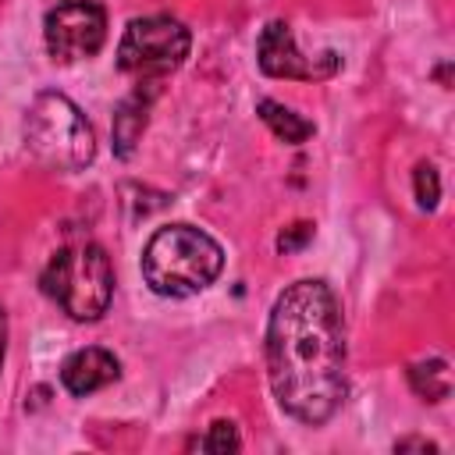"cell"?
Listing matches in <instances>:
<instances>
[{"label":"cell","instance_id":"1","mask_svg":"<svg viewBox=\"0 0 455 455\" xmlns=\"http://www.w3.org/2000/svg\"><path fill=\"white\" fill-rule=\"evenodd\" d=\"M267 377L277 405L306 423H327L345 402V323L327 281L288 284L267 320Z\"/></svg>","mask_w":455,"mask_h":455},{"label":"cell","instance_id":"2","mask_svg":"<svg viewBox=\"0 0 455 455\" xmlns=\"http://www.w3.org/2000/svg\"><path fill=\"white\" fill-rule=\"evenodd\" d=\"M224 270V249L196 224H167L142 249V277L156 295L188 299L206 291Z\"/></svg>","mask_w":455,"mask_h":455},{"label":"cell","instance_id":"3","mask_svg":"<svg viewBox=\"0 0 455 455\" xmlns=\"http://www.w3.org/2000/svg\"><path fill=\"white\" fill-rule=\"evenodd\" d=\"M21 142L28 156L50 171L71 174L96 156V135L85 114L64 92H39L21 121Z\"/></svg>","mask_w":455,"mask_h":455},{"label":"cell","instance_id":"4","mask_svg":"<svg viewBox=\"0 0 455 455\" xmlns=\"http://www.w3.org/2000/svg\"><path fill=\"white\" fill-rule=\"evenodd\" d=\"M50 302H57L71 320H100L114 299L110 256L96 242H75L50 256L39 277Z\"/></svg>","mask_w":455,"mask_h":455},{"label":"cell","instance_id":"5","mask_svg":"<svg viewBox=\"0 0 455 455\" xmlns=\"http://www.w3.org/2000/svg\"><path fill=\"white\" fill-rule=\"evenodd\" d=\"M192 36L188 28L171 14H149L128 21L121 43H117V68L132 78H164L178 71L188 57Z\"/></svg>","mask_w":455,"mask_h":455},{"label":"cell","instance_id":"6","mask_svg":"<svg viewBox=\"0 0 455 455\" xmlns=\"http://www.w3.org/2000/svg\"><path fill=\"white\" fill-rule=\"evenodd\" d=\"M43 39L50 57L60 64L96 57L107 39V11L96 0H60L46 11Z\"/></svg>","mask_w":455,"mask_h":455},{"label":"cell","instance_id":"7","mask_svg":"<svg viewBox=\"0 0 455 455\" xmlns=\"http://www.w3.org/2000/svg\"><path fill=\"white\" fill-rule=\"evenodd\" d=\"M256 60H259L263 75H270V78H299V82H320V78H331L341 68L334 50H323L320 57H306L295 46V36H291L288 21H270L259 32Z\"/></svg>","mask_w":455,"mask_h":455},{"label":"cell","instance_id":"8","mask_svg":"<svg viewBox=\"0 0 455 455\" xmlns=\"http://www.w3.org/2000/svg\"><path fill=\"white\" fill-rule=\"evenodd\" d=\"M117 377H121L117 355L107 352V348H96V345L78 348V352H71L60 363V384H64L68 395H78V398H85V395L114 384Z\"/></svg>","mask_w":455,"mask_h":455},{"label":"cell","instance_id":"9","mask_svg":"<svg viewBox=\"0 0 455 455\" xmlns=\"http://www.w3.org/2000/svg\"><path fill=\"white\" fill-rule=\"evenodd\" d=\"M256 114H259V121H263L281 142H288V146H299V142H306V139L313 135V121H306L302 114H295L291 107H284V103H277V100H259V103H256Z\"/></svg>","mask_w":455,"mask_h":455},{"label":"cell","instance_id":"10","mask_svg":"<svg viewBox=\"0 0 455 455\" xmlns=\"http://www.w3.org/2000/svg\"><path fill=\"white\" fill-rule=\"evenodd\" d=\"M146 107H149V100H142L135 92L114 114V149H117V156H132V149H135V142H139V135L146 128Z\"/></svg>","mask_w":455,"mask_h":455},{"label":"cell","instance_id":"11","mask_svg":"<svg viewBox=\"0 0 455 455\" xmlns=\"http://www.w3.org/2000/svg\"><path fill=\"white\" fill-rule=\"evenodd\" d=\"M409 380H412V391L427 402L448 398V363L444 359H427V363L409 366Z\"/></svg>","mask_w":455,"mask_h":455},{"label":"cell","instance_id":"12","mask_svg":"<svg viewBox=\"0 0 455 455\" xmlns=\"http://www.w3.org/2000/svg\"><path fill=\"white\" fill-rule=\"evenodd\" d=\"M238 444H242V437L231 419H217L203 437L192 441V448H199V451H235Z\"/></svg>","mask_w":455,"mask_h":455},{"label":"cell","instance_id":"13","mask_svg":"<svg viewBox=\"0 0 455 455\" xmlns=\"http://www.w3.org/2000/svg\"><path fill=\"white\" fill-rule=\"evenodd\" d=\"M437 196H441V185H437V171L430 164H419L416 167V199L423 210H434L437 206Z\"/></svg>","mask_w":455,"mask_h":455},{"label":"cell","instance_id":"14","mask_svg":"<svg viewBox=\"0 0 455 455\" xmlns=\"http://www.w3.org/2000/svg\"><path fill=\"white\" fill-rule=\"evenodd\" d=\"M402 448H419V451H434L437 444H430V441H419V437H409V441H398V444H395V451H402Z\"/></svg>","mask_w":455,"mask_h":455},{"label":"cell","instance_id":"15","mask_svg":"<svg viewBox=\"0 0 455 455\" xmlns=\"http://www.w3.org/2000/svg\"><path fill=\"white\" fill-rule=\"evenodd\" d=\"M4 348H7V316H4V306H0V366H4Z\"/></svg>","mask_w":455,"mask_h":455}]
</instances>
